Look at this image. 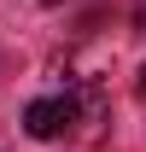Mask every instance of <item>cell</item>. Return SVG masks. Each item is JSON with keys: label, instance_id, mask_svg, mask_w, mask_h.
<instances>
[{"label": "cell", "instance_id": "6da1fadb", "mask_svg": "<svg viewBox=\"0 0 146 152\" xmlns=\"http://www.w3.org/2000/svg\"><path fill=\"white\" fill-rule=\"evenodd\" d=\"M70 99H29L23 105V129L35 134V140H58V134L70 129Z\"/></svg>", "mask_w": 146, "mask_h": 152}, {"label": "cell", "instance_id": "7a4b0ae2", "mask_svg": "<svg viewBox=\"0 0 146 152\" xmlns=\"http://www.w3.org/2000/svg\"><path fill=\"white\" fill-rule=\"evenodd\" d=\"M140 99H146V70H140Z\"/></svg>", "mask_w": 146, "mask_h": 152}]
</instances>
